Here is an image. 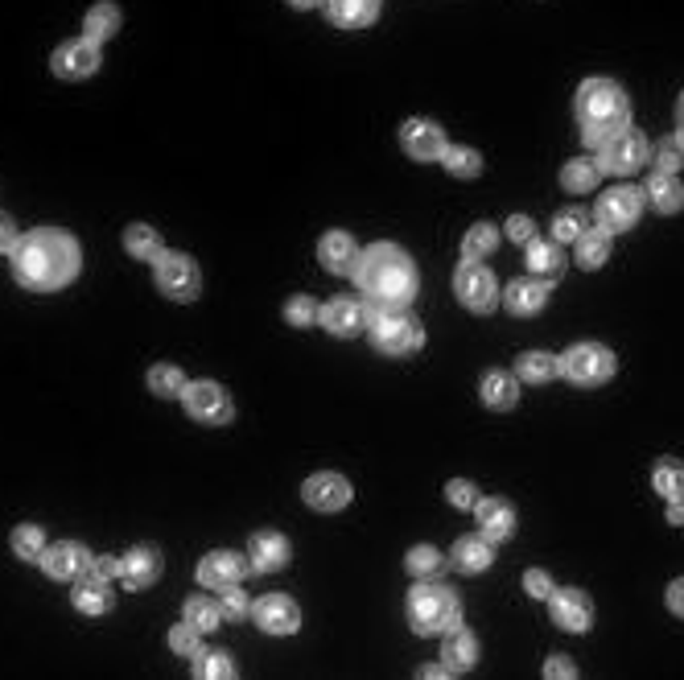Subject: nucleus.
<instances>
[{"label":"nucleus","instance_id":"nucleus-34","mask_svg":"<svg viewBox=\"0 0 684 680\" xmlns=\"http://www.w3.org/2000/svg\"><path fill=\"white\" fill-rule=\"evenodd\" d=\"M483 400H487V408H516V400H520L516 380H507L503 371H491V376H483Z\"/></svg>","mask_w":684,"mask_h":680},{"label":"nucleus","instance_id":"nucleus-47","mask_svg":"<svg viewBox=\"0 0 684 680\" xmlns=\"http://www.w3.org/2000/svg\"><path fill=\"white\" fill-rule=\"evenodd\" d=\"M285 318H289V326H310V322L318 318V310H314V301H310V297H289Z\"/></svg>","mask_w":684,"mask_h":680},{"label":"nucleus","instance_id":"nucleus-11","mask_svg":"<svg viewBox=\"0 0 684 680\" xmlns=\"http://www.w3.org/2000/svg\"><path fill=\"white\" fill-rule=\"evenodd\" d=\"M639 211H643V198L631 186L610 190L606 198H598V207H594L602 231H627V227H635L639 223Z\"/></svg>","mask_w":684,"mask_h":680},{"label":"nucleus","instance_id":"nucleus-14","mask_svg":"<svg viewBox=\"0 0 684 680\" xmlns=\"http://www.w3.org/2000/svg\"><path fill=\"white\" fill-rule=\"evenodd\" d=\"M99 71V50L95 42H66L54 50V75L58 79H91Z\"/></svg>","mask_w":684,"mask_h":680},{"label":"nucleus","instance_id":"nucleus-20","mask_svg":"<svg viewBox=\"0 0 684 680\" xmlns=\"http://www.w3.org/2000/svg\"><path fill=\"white\" fill-rule=\"evenodd\" d=\"M248 561H252V569H260V573L285 569V565H289V540L277 536V532H256L252 544H248Z\"/></svg>","mask_w":684,"mask_h":680},{"label":"nucleus","instance_id":"nucleus-25","mask_svg":"<svg viewBox=\"0 0 684 680\" xmlns=\"http://www.w3.org/2000/svg\"><path fill=\"white\" fill-rule=\"evenodd\" d=\"M478 524H483L487 540H507L516 532V512H511L503 499H487V503H478Z\"/></svg>","mask_w":684,"mask_h":680},{"label":"nucleus","instance_id":"nucleus-26","mask_svg":"<svg viewBox=\"0 0 684 680\" xmlns=\"http://www.w3.org/2000/svg\"><path fill=\"white\" fill-rule=\"evenodd\" d=\"M75 606L83 610V615H104V610L112 606V590H108V582H104V577L87 573L83 582L75 586Z\"/></svg>","mask_w":684,"mask_h":680},{"label":"nucleus","instance_id":"nucleus-8","mask_svg":"<svg viewBox=\"0 0 684 680\" xmlns=\"http://www.w3.org/2000/svg\"><path fill=\"white\" fill-rule=\"evenodd\" d=\"M454 293H458V301L466 305V310H474V314L495 310V301H499L495 277H491V272H487L483 264H478V260H466V264L458 268V277H454Z\"/></svg>","mask_w":684,"mask_h":680},{"label":"nucleus","instance_id":"nucleus-49","mask_svg":"<svg viewBox=\"0 0 684 680\" xmlns=\"http://www.w3.org/2000/svg\"><path fill=\"white\" fill-rule=\"evenodd\" d=\"M656 165H660V174H676V169L684 165V149L672 145V141H664V145L656 149Z\"/></svg>","mask_w":684,"mask_h":680},{"label":"nucleus","instance_id":"nucleus-9","mask_svg":"<svg viewBox=\"0 0 684 680\" xmlns=\"http://www.w3.org/2000/svg\"><path fill=\"white\" fill-rule=\"evenodd\" d=\"M182 404H186V413L194 421H202V425H223V421H231V396L219 384H211V380L186 384Z\"/></svg>","mask_w":684,"mask_h":680},{"label":"nucleus","instance_id":"nucleus-48","mask_svg":"<svg viewBox=\"0 0 684 680\" xmlns=\"http://www.w3.org/2000/svg\"><path fill=\"white\" fill-rule=\"evenodd\" d=\"M219 610H223V615H227V619H244V615H248V610H252V606H248V594H244V590H239V582L223 590V606H219Z\"/></svg>","mask_w":684,"mask_h":680},{"label":"nucleus","instance_id":"nucleus-32","mask_svg":"<svg viewBox=\"0 0 684 680\" xmlns=\"http://www.w3.org/2000/svg\"><path fill=\"white\" fill-rule=\"evenodd\" d=\"M124 248H128V256H136V260H157V256H161V235H157L153 227H145V223H132V227L124 231Z\"/></svg>","mask_w":684,"mask_h":680},{"label":"nucleus","instance_id":"nucleus-17","mask_svg":"<svg viewBox=\"0 0 684 680\" xmlns=\"http://www.w3.org/2000/svg\"><path fill=\"white\" fill-rule=\"evenodd\" d=\"M590 619H594V606H590V598L581 594V590H561V594H553V623H557L561 631H586Z\"/></svg>","mask_w":684,"mask_h":680},{"label":"nucleus","instance_id":"nucleus-41","mask_svg":"<svg viewBox=\"0 0 684 680\" xmlns=\"http://www.w3.org/2000/svg\"><path fill=\"white\" fill-rule=\"evenodd\" d=\"M446 169L454 178H478V169H483V157H478L474 149H466V145H458V149H446Z\"/></svg>","mask_w":684,"mask_h":680},{"label":"nucleus","instance_id":"nucleus-30","mask_svg":"<svg viewBox=\"0 0 684 680\" xmlns=\"http://www.w3.org/2000/svg\"><path fill=\"white\" fill-rule=\"evenodd\" d=\"M598 174H602L598 161H590V157H573V161L565 165V174H561V186L573 190V194H586V190L598 186Z\"/></svg>","mask_w":684,"mask_h":680},{"label":"nucleus","instance_id":"nucleus-21","mask_svg":"<svg viewBox=\"0 0 684 680\" xmlns=\"http://www.w3.org/2000/svg\"><path fill=\"white\" fill-rule=\"evenodd\" d=\"M157 573H161V553L157 549H145V544H141V549H132L120 561V577H124V586H132V590L153 586Z\"/></svg>","mask_w":684,"mask_h":680},{"label":"nucleus","instance_id":"nucleus-44","mask_svg":"<svg viewBox=\"0 0 684 680\" xmlns=\"http://www.w3.org/2000/svg\"><path fill=\"white\" fill-rule=\"evenodd\" d=\"M581 231H586V215H581V211H561V215L553 219V235H557L561 244H569V240L577 244Z\"/></svg>","mask_w":684,"mask_h":680},{"label":"nucleus","instance_id":"nucleus-5","mask_svg":"<svg viewBox=\"0 0 684 680\" xmlns=\"http://www.w3.org/2000/svg\"><path fill=\"white\" fill-rule=\"evenodd\" d=\"M371 343L380 347L384 355H413V351H421V343H425V330H421V322L413 318V314H404V310H380L371 318Z\"/></svg>","mask_w":684,"mask_h":680},{"label":"nucleus","instance_id":"nucleus-10","mask_svg":"<svg viewBox=\"0 0 684 680\" xmlns=\"http://www.w3.org/2000/svg\"><path fill=\"white\" fill-rule=\"evenodd\" d=\"M647 161V141L639 132H614L610 141H602V157L598 165L606 169V174H635V169Z\"/></svg>","mask_w":684,"mask_h":680},{"label":"nucleus","instance_id":"nucleus-56","mask_svg":"<svg viewBox=\"0 0 684 680\" xmlns=\"http://www.w3.org/2000/svg\"><path fill=\"white\" fill-rule=\"evenodd\" d=\"M544 672H549V676H557V680H561V676H573V664H569L565 656H553V660H549V668H544Z\"/></svg>","mask_w":684,"mask_h":680},{"label":"nucleus","instance_id":"nucleus-33","mask_svg":"<svg viewBox=\"0 0 684 680\" xmlns=\"http://www.w3.org/2000/svg\"><path fill=\"white\" fill-rule=\"evenodd\" d=\"M610 256V235L606 231H581L577 240V264L581 268H602Z\"/></svg>","mask_w":684,"mask_h":680},{"label":"nucleus","instance_id":"nucleus-40","mask_svg":"<svg viewBox=\"0 0 684 680\" xmlns=\"http://www.w3.org/2000/svg\"><path fill=\"white\" fill-rule=\"evenodd\" d=\"M149 388L157 396H182L186 392V380H182V371L174 363H161V367L149 371Z\"/></svg>","mask_w":684,"mask_h":680},{"label":"nucleus","instance_id":"nucleus-58","mask_svg":"<svg viewBox=\"0 0 684 680\" xmlns=\"http://www.w3.org/2000/svg\"><path fill=\"white\" fill-rule=\"evenodd\" d=\"M293 9H314V5H322V0H289Z\"/></svg>","mask_w":684,"mask_h":680},{"label":"nucleus","instance_id":"nucleus-1","mask_svg":"<svg viewBox=\"0 0 684 680\" xmlns=\"http://www.w3.org/2000/svg\"><path fill=\"white\" fill-rule=\"evenodd\" d=\"M79 272V244L66 231H29L13 248V277L33 293H54L71 285Z\"/></svg>","mask_w":684,"mask_h":680},{"label":"nucleus","instance_id":"nucleus-46","mask_svg":"<svg viewBox=\"0 0 684 680\" xmlns=\"http://www.w3.org/2000/svg\"><path fill=\"white\" fill-rule=\"evenodd\" d=\"M198 627L194 623H182V627H174L169 631V648H174L178 656H198Z\"/></svg>","mask_w":684,"mask_h":680},{"label":"nucleus","instance_id":"nucleus-43","mask_svg":"<svg viewBox=\"0 0 684 680\" xmlns=\"http://www.w3.org/2000/svg\"><path fill=\"white\" fill-rule=\"evenodd\" d=\"M408 573H417V577H437V573H441V553L429 549V544H421V549L408 553Z\"/></svg>","mask_w":684,"mask_h":680},{"label":"nucleus","instance_id":"nucleus-16","mask_svg":"<svg viewBox=\"0 0 684 680\" xmlns=\"http://www.w3.org/2000/svg\"><path fill=\"white\" fill-rule=\"evenodd\" d=\"M322 326H326L330 334H338V338H355L359 330H367V310H363V301H355V297H334L326 310H322Z\"/></svg>","mask_w":684,"mask_h":680},{"label":"nucleus","instance_id":"nucleus-12","mask_svg":"<svg viewBox=\"0 0 684 680\" xmlns=\"http://www.w3.org/2000/svg\"><path fill=\"white\" fill-rule=\"evenodd\" d=\"M400 145H404L408 157H417V161H437L450 149L446 132H441V124H433V120H408L400 128Z\"/></svg>","mask_w":684,"mask_h":680},{"label":"nucleus","instance_id":"nucleus-7","mask_svg":"<svg viewBox=\"0 0 684 680\" xmlns=\"http://www.w3.org/2000/svg\"><path fill=\"white\" fill-rule=\"evenodd\" d=\"M157 289L165 297H174V301H194L198 289H202L198 264L190 256H182V252H169V256L161 252L157 256Z\"/></svg>","mask_w":684,"mask_h":680},{"label":"nucleus","instance_id":"nucleus-51","mask_svg":"<svg viewBox=\"0 0 684 680\" xmlns=\"http://www.w3.org/2000/svg\"><path fill=\"white\" fill-rule=\"evenodd\" d=\"M507 240H516V244H532V219H528V215L507 219Z\"/></svg>","mask_w":684,"mask_h":680},{"label":"nucleus","instance_id":"nucleus-29","mask_svg":"<svg viewBox=\"0 0 684 680\" xmlns=\"http://www.w3.org/2000/svg\"><path fill=\"white\" fill-rule=\"evenodd\" d=\"M116 29H120V9L116 5H95L91 13H87V21H83V33H87V42H108V38H116Z\"/></svg>","mask_w":684,"mask_h":680},{"label":"nucleus","instance_id":"nucleus-42","mask_svg":"<svg viewBox=\"0 0 684 680\" xmlns=\"http://www.w3.org/2000/svg\"><path fill=\"white\" fill-rule=\"evenodd\" d=\"M223 619V610L211 602V598H190L186 602V623H194L198 631H215Z\"/></svg>","mask_w":684,"mask_h":680},{"label":"nucleus","instance_id":"nucleus-39","mask_svg":"<svg viewBox=\"0 0 684 680\" xmlns=\"http://www.w3.org/2000/svg\"><path fill=\"white\" fill-rule=\"evenodd\" d=\"M652 483H656V491L660 495H668V499H684V466L680 462H660L656 466V474H652Z\"/></svg>","mask_w":684,"mask_h":680},{"label":"nucleus","instance_id":"nucleus-24","mask_svg":"<svg viewBox=\"0 0 684 680\" xmlns=\"http://www.w3.org/2000/svg\"><path fill=\"white\" fill-rule=\"evenodd\" d=\"M544 301H549V285H540V281H511L507 285V310L520 314V318L540 314Z\"/></svg>","mask_w":684,"mask_h":680},{"label":"nucleus","instance_id":"nucleus-45","mask_svg":"<svg viewBox=\"0 0 684 680\" xmlns=\"http://www.w3.org/2000/svg\"><path fill=\"white\" fill-rule=\"evenodd\" d=\"M194 672L198 676H235V664H231V656L227 652H202L198 656V664H194Z\"/></svg>","mask_w":684,"mask_h":680},{"label":"nucleus","instance_id":"nucleus-54","mask_svg":"<svg viewBox=\"0 0 684 680\" xmlns=\"http://www.w3.org/2000/svg\"><path fill=\"white\" fill-rule=\"evenodd\" d=\"M17 248V227L9 215H0V252H13Z\"/></svg>","mask_w":684,"mask_h":680},{"label":"nucleus","instance_id":"nucleus-15","mask_svg":"<svg viewBox=\"0 0 684 680\" xmlns=\"http://www.w3.org/2000/svg\"><path fill=\"white\" fill-rule=\"evenodd\" d=\"M301 495L310 507H318V512H342V507L351 503V483L338 479V474H314V479H305Z\"/></svg>","mask_w":684,"mask_h":680},{"label":"nucleus","instance_id":"nucleus-28","mask_svg":"<svg viewBox=\"0 0 684 680\" xmlns=\"http://www.w3.org/2000/svg\"><path fill=\"white\" fill-rule=\"evenodd\" d=\"M647 198H652V207H656V211L672 215V211H680V207H684V186H680L672 174H656L652 182H647Z\"/></svg>","mask_w":684,"mask_h":680},{"label":"nucleus","instance_id":"nucleus-27","mask_svg":"<svg viewBox=\"0 0 684 680\" xmlns=\"http://www.w3.org/2000/svg\"><path fill=\"white\" fill-rule=\"evenodd\" d=\"M441 660H446V672H466V668H474V660H478V643H474V635L450 631V635H446V648H441Z\"/></svg>","mask_w":684,"mask_h":680},{"label":"nucleus","instance_id":"nucleus-23","mask_svg":"<svg viewBox=\"0 0 684 680\" xmlns=\"http://www.w3.org/2000/svg\"><path fill=\"white\" fill-rule=\"evenodd\" d=\"M334 25L342 29H363L380 17V0H322Z\"/></svg>","mask_w":684,"mask_h":680},{"label":"nucleus","instance_id":"nucleus-57","mask_svg":"<svg viewBox=\"0 0 684 680\" xmlns=\"http://www.w3.org/2000/svg\"><path fill=\"white\" fill-rule=\"evenodd\" d=\"M668 520H672V524H684V503H680V499L668 503Z\"/></svg>","mask_w":684,"mask_h":680},{"label":"nucleus","instance_id":"nucleus-37","mask_svg":"<svg viewBox=\"0 0 684 680\" xmlns=\"http://www.w3.org/2000/svg\"><path fill=\"white\" fill-rule=\"evenodd\" d=\"M528 264H532V272H540V277H549V281H557L565 268V260L553 244H528Z\"/></svg>","mask_w":684,"mask_h":680},{"label":"nucleus","instance_id":"nucleus-50","mask_svg":"<svg viewBox=\"0 0 684 680\" xmlns=\"http://www.w3.org/2000/svg\"><path fill=\"white\" fill-rule=\"evenodd\" d=\"M524 586H528V594H532V598H549V594H553V577H549V573H540V569H532V573L524 577Z\"/></svg>","mask_w":684,"mask_h":680},{"label":"nucleus","instance_id":"nucleus-38","mask_svg":"<svg viewBox=\"0 0 684 680\" xmlns=\"http://www.w3.org/2000/svg\"><path fill=\"white\" fill-rule=\"evenodd\" d=\"M13 553L25 557V561H42V553H46V532L33 528V524H21L13 532Z\"/></svg>","mask_w":684,"mask_h":680},{"label":"nucleus","instance_id":"nucleus-55","mask_svg":"<svg viewBox=\"0 0 684 680\" xmlns=\"http://www.w3.org/2000/svg\"><path fill=\"white\" fill-rule=\"evenodd\" d=\"M668 606L676 610V615H684V582H672L668 586Z\"/></svg>","mask_w":684,"mask_h":680},{"label":"nucleus","instance_id":"nucleus-22","mask_svg":"<svg viewBox=\"0 0 684 680\" xmlns=\"http://www.w3.org/2000/svg\"><path fill=\"white\" fill-rule=\"evenodd\" d=\"M318 260L330 268V272H355L359 264V248L347 231H326L322 244H318Z\"/></svg>","mask_w":684,"mask_h":680},{"label":"nucleus","instance_id":"nucleus-3","mask_svg":"<svg viewBox=\"0 0 684 680\" xmlns=\"http://www.w3.org/2000/svg\"><path fill=\"white\" fill-rule=\"evenodd\" d=\"M627 120H631L627 95L614 87L610 79L581 83V91H577V124H581V136H586L590 145L610 141L614 132L627 128Z\"/></svg>","mask_w":684,"mask_h":680},{"label":"nucleus","instance_id":"nucleus-19","mask_svg":"<svg viewBox=\"0 0 684 680\" xmlns=\"http://www.w3.org/2000/svg\"><path fill=\"white\" fill-rule=\"evenodd\" d=\"M42 565H46L50 577H62V582H66V577H79L83 569H91V557H87L83 544L62 540V544H54V549L42 553Z\"/></svg>","mask_w":684,"mask_h":680},{"label":"nucleus","instance_id":"nucleus-36","mask_svg":"<svg viewBox=\"0 0 684 680\" xmlns=\"http://www.w3.org/2000/svg\"><path fill=\"white\" fill-rule=\"evenodd\" d=\"M454 561H458V569H462V573H483V569L491 565V549H487V540H474V536L458 540Z\"/></svg>","mask_w":684,"mask_h":680},{"label":"nucleus","instance_id":"nucleus-18","mask_svg":"<svg viewBox=\"0 0 684 680\" xmlns=\"http://www.w3.org/2000/svg\"><path fill=\"white\" fill-rule=\"evenodd\" d=\"M239 577H244V557H235V553H211L198 565V582L207 590H227Z\"/></svg>","mask_w":684,"mask_h":680},{"label":"nucleus","instance_id":"nucleus-4","mask_svg":"<svg viewBox=\"0 0 684 680\" xmlns=\"http://www.w3.org/2000/svg\"><path fill=\"white\" fill-rule=\"evenodd\" d=\"M462 619V606H458V594L450 586H417L408 594V623L421 635H441V631H454Z\"/></svg>","mask_w":684,"mask_h":680},{"label":"nucleus","instance_id":"nucleus-52","mask_svg":"<svg viewBox=\"0 0 684 680\" xmlns=\"http://www.w3.org/2000/svg\"><path fill=\"white\" fill-rule=\"evenodd\" d=\"M450 503H454V507H474V503H478V491H474L466 479H458V483H450Z\"/></svg>","mask_w":684,"mask_h":680},{"label":"nucleus","instance_id":"nucleus-35","mask_svg":"<svg viewBox=\"0 0 684 680\" xmlns=\"http://www.w3.org/2000/svg\"><path fill=\"white\" fill-rule=\"evenodd\" d=\"M499 248V231L491 227V223H474L470 231H466V240H462V256L466 260H483V256H491Z\"/></svg>","mask_w":684,"mask_h":680},{"label":"nucleus","instance_id":"nucleus-31","mask_svg":"<svg viewBox=\"0 0 684 680\" xmlns=\"http://www.w3.org/2000/svg\"><path fill=\"white\" fill-rule=\"evenodd\" d=\"M516 371H520V380H528V384H544V380H553L561 371V359H553L549 351H528V355H520Z\"/></svg>","mask_w":684,"mask_h":680},{"label":"nucleus","instance_id":"nucleus-53","mask_svg":"<svg viewBox=\"0 0 684 680\" xmlns=\"http://www.w3.org/2000/svg\"><path fill=\"white\" fill-rule=\"evenodd\" d=\"M91 573L104 577V582H112V577H120V561H116V557H95V561H91Z\"/></svg>","mask_w":684,"mask_h":680},{"label":"nucleus","instance_id":"nucleus-59","mask_svg":"<svg viewBox=\"0 0 684 680\" xmlns=\"http://www.w3.org/2000/svg\"><path fill=\"white\" fill-rule=\"evenodd\" d=\"M680 141H684V99H680Z\"/></svg>","mask_w":684,"mask_h":680},{"label":"nucleus","instance_id":"nucleus-6","mask_svg":"<svg viewBox=\"0 0 684 680\" xmlns=\"http://www.w3.org/2000/svg\"><path fill=\"white\" fill-rule=\"evenodd\" d=\"M561 376L577 388H598L614 376V355L598 343H577L561 355Z\"/></svg>","mask_w":684,"mask_h":680},{"label":"nucleus","instance_id":"nucleus-2","mask_svg":"<svg viewBox=\"0 0 684 680\" xmlns=\"http://www.w3.org/2000/svg\"><path fill=\"white\" fill-rule=\"evenodd\" d=\"M355 281L380 310H404L417 297V268L396 244L367 248L355 264Z\"/></svg>","mask_w":684,"mask_h":680},{"label":"nucleus","instance_id":"nucleus-13","mask_svg":"<svg viewBox=\"0 0 684 680\" xmlns=\"http://www.w3.org/2000/svg\"><path fill=\"white\" fill-rule=\"evenodd\" d=\"M256 623L268 631V635H293L297 631V623H301V610H297V602L289 598V594H264L260 602H256Z\"/></svg>","mask_w":684,"mask_h":680}]
</instances>
